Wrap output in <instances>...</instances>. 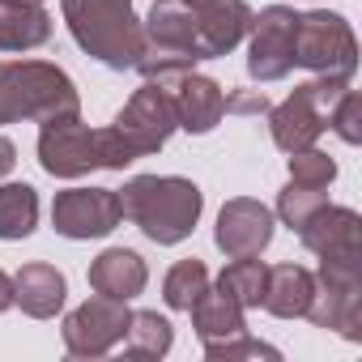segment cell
Masks as SVG:
<instances>
[{
  "instance_id": "cell-1",
  "label": "cell",
  "mask_w": 362,
  "mask_h": 362,
  "mask_svg": "<svg viewBox=\"0 0 362 362\" xmlns=\"http://www.w3.org/2000/svg\"><path fill=\"white\" fill-rule=\"evenodd\" d=\"M201 188L179 175H136L119 192V214L136 222L153 243L188 239L201 218Z\"/></svg>"
},
{
  "instance_id": "cell-2",
  "label": "cell",
  "mask_w": 362,
  "mask_h": 362,
  "mask_svg": "<svg viewBox=\"0 0 362 362\" xmlns=\"http://www.w3.org/2000/svg\"><path fill=\"white\" fill-rule=\"evenodd\" d=\"M175 128H179V119H175L170 90L158 81H145L132 94V103L119 111V119L98 132V162L107 170H124L128 162L162 149Z\"/></svg>"
},
{
  "instance_id": "cell-3",
  "label": "cell",
  "mask_w": 362,
  "mask_h": 362,
  "mask_svg": "<svg viewBox=\"0 0 362 362\" xmlns=\"http://www.w3.org/2000/svg\"><path fill=\"white\" fill-rule=\"evenodd\" d=\"M64 22L73 39L107 69H136L145 30L132 18V0H64Z\"/></svg>"
},
{
  "instance_id": "cell-4",
  "label": "cell",
  "mask_w": 362,
  "mask_h": 362,
  "mask_svg": "<svg viewBox=\"0 0 362 362\" xmlns=\"http://www.w3.org/2000/svg\"><path fill=\"white\" fill-rule=\"evenodd\" d=\"M77 111V90L73 81L43 60H22V64H0V124L13 119H52Z\"/></svg>"
},
{
  "instance_id": "cell-5",
  "label": "cell",
  "mask_w": 362,
  "mask_h": 362,
  "mask_svg": "<svg viewBox=\"0 0 362 362\" xmlns=\"http://www.w3.org/2000/svg\"><path fill=\"white\" fill-rule=\"evenodd\" d=\"M345 90H349V77H332V73H324V77L311 81V86H298V90L273 111V141H277L286 153L311 149L315 136L328 128L332 103H337Z\"/></svg>"
},
{
  "instance_id": "cell-6",
  "label": "cell",
  "mask_w": 362,
  "mask_h": 362,
  "mask_svg": "<svg viewBox=\"0 0 362 362\" xmlns=\"http://www.w3.org/2000/svg\"><path fill=\"white\" fill-rule=\"evenodd\" d=\"M290 56H294V64L315 69V73H332V77H349L358 64L354 35L337 13H298Z\"/></svg>"
},
{
  "instance_id": "cell-7",
  "label": "cell",
  "mask_w": 362,
  "mask_h": 362,
  "mask_svg": "<svg viewBox=\"0 0 362 362\" xmlns=\"http://www.w3.org/2000/svg\"><path fill=\"white\" fill-rule=\"evenodd\" d=\"M39 158H43V170H52L60 179L90 175L103 166L98 162V132L90 124H81L77 111L52 115V119H43V132H39Z\"/></svg>"
},
{
  "instance_id": "cell-8",
  "label": "cell",
  "mask_w": 362,
  "mask_h": 362,
  "mask_svg": "<svg viewBox=\"0 0 362 362\" xmlns=\"http://www.w3.org/2000/svg\"><path fill=\"white\" fill-rule=\"evenodd\" d=\"M132 311L119 298L94 294L90 303H81L69 320H64V345L77 358H103L115 341H124Z\"/></svg>"
},
{
  "instance_id": "cell-9",
  "label": "cell",
  "mask_w": 362,
  "mask_h": 362,
  "mask_svg": "<svg viewBox=\"0 0 362 362\" xmlns=\"http://www.w3.org/2000/svg\"><path fill=\"white\" fill-rule=\"evenodd\" d=\"M119 192L107 188H69L52 205V222L64 239H103L119 226Z\"/></svg>"
},
{
  "instance_id": "cell-10",
  "label": "cell",
  "mask_w": 362,
  "mask_h": 362,
  "mask_svg": "<svg viewBox=\"0 0 362 362\" xmlns=\"http://www.w3.org/2000/svg\"><path fill=\"white\" fill-rule=\"evenodd\" d=\"M307 315L320 328H341L345 337H358V324H362L358 264H320V286L311 294Z\"/></svg>"
},
{
  "instance_id": "cell-11",
  "label": "cell",
  "mask_w": 362,
  "mask_h": 362,
  "mask_svg": "<svg viewBox=\"0 0 362 362\" xmlns=\"http://www.w3.org/2000/svg\"><path fill=\"white\" fill-rule=\"evenodd\" d=\"M294 22L298 13L281 9V5H269L252 26V56H247V73L256 81H281L290 69H294V56H290V43H294Z\"/></svg>"
},
{
  "instance_id": "cell-12",
  "label": "cell",
  "mask_w": 362,
  "mask_h": 362,
  "mask_svg": "<svg viewBox=\"0 0 362 362\" xmlns=\"http://www.w3.org/2000/svg\"><path fill=\"white\" fill-rule=\"evenodd\" d=\"M298 235L324 264H358V256H362V222L354 209L320 205L298 226Z\"/></svg>"
},
{
  "instance_id": "cell-13",
  "label": "cell",
  "mask_w": 362,
  "mask_h": 362,
  "mask_svg": "<svg viewBox=\"0 0 362 362\" xmlns=\"http://www.w3.org/2000/svg\"><path fill=\"white\" fill-rule=\"evenodd\" d=\"M273 239V214L260 201H230L218 218V247L239 260V256H260Z\"/></svg>"
},
{
  "instance_id": "cell-14",
  "label": "cell",
  "mask_w": 362,
  "mask_h": 362,
  "mask_svg": "<svg viewBox=\"0 0 362 362\" xmlns=\"http://www.w3.org/2000/svg\"><path fill=\"white\" fill-rule=\"evenodd\" d=\"M197 9V5H192ZM252 26V9L243 0H222V5H201L197 9V56L201 60H214V56H226Z\"/></svg>"
},
{
  "instance_id": "cell-15",
  "label": "cell",
  "mask_w": 362,
  "mask_h": 362,
  "mask_svg": "<svg viewBox=\"0 0 362 362\" xmlns=\"http://www.w3.org/2000/svg\"><path fill=\"white\" fill-rule=\"evenodd\" d=\"M166 90H170L179 128H188V132H209V128L226 115V94H222L209 77L184 73V77H175Z\"/></svg>"
},
{
  "instance_id": "cell-16",
  "label": "cell",
  "mask_w": 362,
  "mask_h": 362,
  "mask_svg": "<svg viewBox=\"0 0 362 362\" xmlns=\"http://www.w3.org/2000/svg\"><path fill=\"white\" fill-rule=\"evenodd\" d=\"M145 281H149L145 260L136 252H128V247H111L90 264V286L98 294H107V298H119V303L136 298L145 290Z\"/></svg>"
},
{
  "instance_id": "cell-17",
  "label": "cell",
  "mask_w": 362,
  "mask_h": 362,
  "mask_svg": "<svg viewBox=\"0 0 362 362\" xmlns=\"http://www.w3.org/2000/svg\"><path fill=\"white\" fill-rule=\"evenodd\" d=\"M52 39V18L26 0H0V47L5 52H30Z\"/></svg>"
},
{
  "instance_id": "cell-18",
  "label": "cell",
  "mask_w": 362,
  "mask_h": 362,
  "mask_svg": "<svg viewBox=\"0 0 362 362\" xmlns=\"http://www.w3.org/2000/svg\"><path fill=\"white\" fill-rule=\"evenodd\" d=\"M311 294H315V277L303 264H277V269H269V281H264V298L260 303L273 315L294 320V315H307Z\"/></svg>"
},
{
  "instance_id": "cell-19",
  "label": "cell",
  "mask_w": 362,
  "mask_h": 362,
  "mask_svg": "<svg viewBox=\"0 0 362 362\" xmlns=\"http://www.w3.org/2000/svg\"><path fill=\"white\" fill-rule=\"evenodd\" d=\"M13 303H22L26 315L47 320L64 307V277L52 264H26L13 277Z\"/></svg>"
},
{
  "instance_id": "cell-20",
  "label": "cell",
  "mask_w": 362,
  "mask_h": 362,
  "mask_svg": "<svg viewBox=\"0 0 362 362\" xmlns=\"http://www.w3.org/2000/svg\"><path fill=\"white\" fill-rule=\"evenodd\" d=\"M192 311V324L205 341H226V337H239L243 332V307L218 286V290H201V298L188 307Z\"/></svg>"
},
{
  "instance_id": "cell-21",
  "label": "cell",
  "mask_w": 362,
  "mask_h": 362,
  "mask_svg": "<svg viewBox=\"0 0 362 362\" xmlns=\"http://www.w3.org/2000/svg\"><path fill=\"white\" fill-rule=\"evenodd\" d=\"M39 222V197L30 184L0 188V239H26Z\"/></svg>"
},
{
  "instance_id": "cell-22",
  "label": "cell",
  "mask_w": 362,
  "mask_h": 362,
  "mask_svg": "<svg viewBox=\"0 0 362 362\" xmlns=\"http://www.w3.org/2000/svg\"><path fill=\"white\" fill-rule=\"evenodd\" d=\"M170 341H175V332H170V324H166L158 311H136V315L128 320L124 349H128L132 358H162V354L170 349Z\"/></svg>"
},
{
  "instance_id": "cell-23",
  "label": "cell",
  "mask_w": 362,
  "mask_h": 362,
  "mask_svg": "<svg viewBox=\"0 0 362 362\" xmlns=\"http://www.w3.org/2000/svg\"><path fill=\"white\" fill-rule=\"evenodd\" d=\"M264 281H269V264H260L256 256H239L235 264H226V273H222L218 286H222L239 307H260Z\"/></svg>"
},
{
  "instance_id": "cell-24",
  "label": "cell",
  "mask_w": 362,
  "mask_h": 362,
  "mask_svg": "<svg viewBox=\"0 0 362 362\" xmlns=\"http://www.w3.org/2000/svg\"><path fill=\"white\" fill-rule=\"evenodd\" d=\"M205 286H209V269H205L201 260H179V264L166 273L162 294H166V303H170L175 311H188V307L201 298Z\"/></svg>"
},
{
  "instance_id": "cell-25",
  "label": "cell",
  "mask_w": 362,
  "mask_h": 362,
  "mask_svg": "<svg viewBox=\"0 0 362 362\" xmlns=\"http://www.w3.org/2000/svg\"><path fill=\"white\" fill-rule=\"evenodd\" d=\"M332 179H337V166H332L328 153H320V149H298V153L290 158V184H298V188H328Z\"/></svg>"
},
{
  "instance_id": "cell-26",
  "label": "cell",
  "mask_w": 362,
  "mask_h": 362,
  "mask_svg": "<svg viewBox=\"0 0 362 362\" xmlns=\"http://www.w3.org/2000/svg\"><path fill=\"white\" fill-rule=\"evenodd\" d=\"M320 205H328V201H324V188H298V184H290V188L281 192V201H277V214L298 230Z\"/></svg>"
},
{
  "instance_id": "cell-27",
  "label": "cell",
  "mask_w": 362,
  "mask_h": 362,
  "mask_svg": "<svg viewBox=\"0 0 362 362\" xmlns=\"http://www.w3.org/2000/svg\"><path fill=\"white\" fill-rule=\"evenodd\" d=\"M205 354H209V358H277L273 345L247 341L243 332H239V337H226V341H205Z\"/></svg>"
},
{
  "instance_id": "cell-28",
  "label": "cell",
  "mask_w": 362,
  "mask_h": 362,
  "mask_svg": "<svg viewBox=\"0 0 362 362\" xmlns=\"http://www.w3.org/2000/svg\"><path fill=\"white\" fill-rule=\"evenodd\" d=\"M358 115H362V98H358L354 90H345V94L332 103V111H328V124H332V128H337V132H341L349 145H354V141L362 136V132H358Z\"/></svg>"
},
{
  "instance_id": "cell-29",
  "label": "cell",
  "mask_w": 362,
  "mask_h": 362,
  "mask_svg": "<svg viewBox=\"0 0 362 362\" xmlns=\"http://www.w3.org/2000/svg\"><path fill=\"white\" fill-rule=\"evenodd\" d=\"M226 111L260 115V111H269V98H264V94H230V98H226Z\"/></svg>"
},
{
  "instance_id": "cell-30",
  "label": "cell",
  "mask_w": 362,
  "mask_h": 362,
  "mask_svg": "<svg viewBox=\"0 0 362 362\" xmlns=\"http://www.w3.org/2000/svg\"><path fill=\"white\" fill-rule=\"evenodd\" d=\"M13 162H18V149H13V141H5V136H0V175H9V170H13Z\"/></svg>"
},
{
  "instance_id": "cell-31",
  "label": "cell",
  "mask_w": 362,
  "mask_h": 362,
  "mask_svg": "<svg viewBox=\"0 0 362 362\" xmlns=\"http://www.w3.org/2000/svg\"><path fill=\"white\" fill-rule=\"evenodd\" d=\"M9 303H13V281H9L5 273H0V311H5Z\"/></svg>"
},
{
  "instance_id": "cell-32",
  "label": "cell",
  "mask_w": 362,
  "mask_h": 362,
  "mask_svg": "<svg viewBox=\"0 0 362 362\" xmlns=\"http://www.w3.org/2000/svg\"><path fill=\"white\" fill-rule=\"evenodd\" d=\"M184 5H197L201 9V5H222V0H184Z\"/></svg>"
},
{
  "instance_id": "cell-33",
  "label": "cell",
  "mask_w": 362,
  "mask_h": 362,
  "mask_svg": "<svg viewBox=\"0 0 362 362\" xmlns=\"http://www.w3.org/2000/svg\"><path fill=\"white\" fill-rule=\"evenodd\" d=\"M26 5H39V0H26Z\"/></svg>"
}]
</instances>
